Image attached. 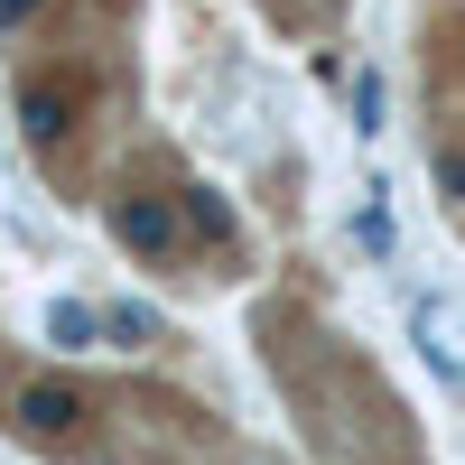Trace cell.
Instances as JSON below:
<instances>
[{
  "label": "cell",
  "instance_id": "ba28073f",
  "mask_svg": "<svg viewBox=\"0 0 465 465\" xmlns=\"http://www.w3.org/2000/svg\"><path fill=\"white\" fill-rule=\"evenodd\" d=\"M37 10H47V0H0V28H28Z\"/></svg>",
  "mask_w": 465,
  "mask_h": 465
},
{
  "label": "cell",
  "instance_id": "6da1fadb",
  "mask_svg": "<svg viewBox=\"0 0 465 465\" xmlns=\"http://www.w3.org/2000/svg\"><path fill=\"white\" fill-rule=\"evenodd\" d=\"M186 205H168V196H112V242L122 252H140V261H177V242H186Z\"/></svg>",
  "mask_w": 465,
  "mask_h": 465
},
{
  "label": "cell",
  "instance_id": "7a4b0ae2",
  "mask_svg": "<svg viewBox=\"0 0 465 465\" xmlns=\"http://www.w3.org/2000/svg\"><path fill=\"white\" fill-rule=\"evenodd\" d=\"M84 429V391L74 381H28L19 391V438H74Z\"/></svg>",
  "mask_w": 465,
  "mask_h": 465
},
{
  "label": "cell",
  "instance_id": "5b68a950",
  "mask_svg": "<svg viewBox=\"0 0 465 465\" xmlns=\"http://www.w3.org/2000/svg\"><path fill=\"white\" fill-rule=\"evenodd\" d=\"M186 223H196L205 242H232V205H214L205 186H196V196H186Z\"/></svg>",
  "mask_w": 465,
  "mask_h": 465
},
{
  "label": "cell",
  "instance_id": "52a82bcc",
  "mask_svg": "<svg viewBox=\"0 0 465 465\" xmlns=\"http://www.w3.org/2000/svg\"><path fill=\"white\" fill-rule=\"evenodd\" d=\"M438 186H447V196L465 205V149H438Z\"/></svg>",
  "mask_w": 465,
  "mask_h": 465
},
{
  "label": "cell",
  "instance_id": "8992f818",
  "mask_svg": "<svg viewBox=\"0 0 465 465\" xmlns=\"http://www.w3.org/2000/svg\"><path fill=\"white\" fill-rule=\"evenodd\" d=\"M354 131H381V84L372 74H354Z\"/></svg>",
  "mask_w": 465,
  "mask_h": 465
},
{
  "label": "cell",
  "instance_id": "3957f363",
  "mask_svg": "<svg viewBox=\"0 0 465 465\" xmlns=\"http://www.w3.org/2000/svg\"><path fill=\"white\" fill-rule=\"evenodd\" d=\"M103 335H112L103 307H84V298H56V307H47V344H65V354H94Z\"/></svg>",
  "mask_w": 465,
  "mask_h": 465
},
{
  "label": "cell",
  "instance_id": "277c9868",
  "mask_svg": "<svg viewBox=\"0 0 465 465\" xmlns=\"http://www.w3.org/2000/svg\"><path fill=\"white\" fill-rule=\"evenodd\" d=\"M19 122H28V140H56V131H65V94L28 84V94H19Z\"/></svg>",
  "mask_w": 465,
  "mask_h": 465
}]
</instances>
